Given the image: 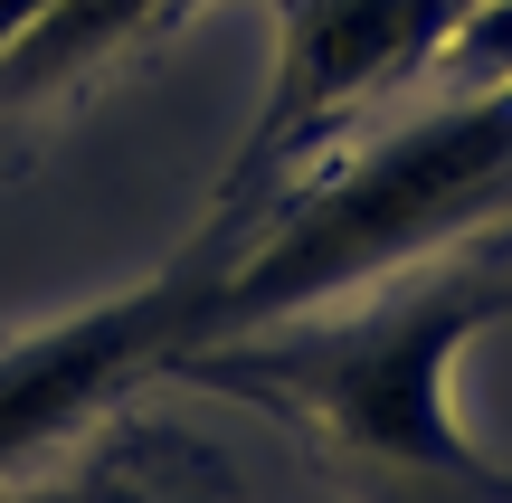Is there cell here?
<instances>
[{
  "label": "cell",
  "mask_w": 512,
  "mask_h": 503,
  "mask_svg": "<svg viewBox=\"0 0 512 503\" xmlns=\"http://www.w3.org/2000/svg\"><path fill=\"white\" fill-rule=\"evenodd\" d=\"M465 10L475 0H275V76H266V114H256L238 181L275 171L294 143L342 124L361 95H380L399 76H418L427 57H446Z\"/></svg>",
  "instance_id": "4"
},
{
  "label": "cell",
  "mask_w": 512,
  "mask_h": 503,
  "mask_svg": "<svg viewBox=\"0 0 512 503\" xmlns=\"http://www.w3.org/2000/svg\"><path fill=\"white\" fill-rule=\"evenodd\" d=\"M503 219H512V76L465 86L456 105L418 114L389 143L332 162L313 190H294L285 219L209 276L190 342L304 314V304L351 295L370 276H399V266L437 257L456 238H484Z\"/></svg>",
  "instance_id": "2"
},
{
  "label": "cell",
  "mask_w": 512,
  "mask_h": 503,
  "mask_svg": "<svg viewBox=\"0 0 512 503\" xmlns=\"http://www.w3.org/2000/svg\"><path fill=\"white\" fill-rule=\"evenodd\" d=\"M370 285L380 295L351 285V295H323L304 314L209 333L171 352L162 371L304 428L332 466H351L389 503H512V475L446 409L456 352L512 314V228L456 238Z\"/></svg>",
  "instance_id": "1"
},
{
  "label": "cell",
  "mask_w": 512,
  "mask_h": 503,
  "mask_svg": "<svg viewBox=\"0 0 512 503\" xmlns=\"http://www.w3.org/2000/svg\"><path fill=\"white\" fill-rule=\"evenodd\" d=\"M446 57H456L475 86L512 76V0H475V10L456 19V38H446Z\"/></svg>",
  "instance_id": "6"
},
{
  "label": "cell",
  "mask_w": 512,
  "mask_h": 503,
  "mask_svg": "<svg viewBox=\"0 0 512 503\" xmlns=\"http://www.w3.org/2000/svg\"><path fill=\"white\" fill-rule=\"evenodd\" d=\"M190 10H200V0H171V19H190Z\"/></svg>",
  "instance_id": "8"
},
{
  "label": "cell",
  "mask_w": 512,
  "mask_h": 503,
  "mask_svg": "<svg viewBox=\"0 0 512 503\" xmlns=\"http://www.w3.org/2000/svg\"><path fill=\"white\" fill-rule=\"evenodd\" d=\"M38 10H48V0H0V57H10V48H19V29H29V19H38Z\"/></svg>",
  "instance_id": "7"
},
{
  "label": "cell",
  "mask_w": 512,
  "mask_h": 503,
  "mask_svg": "<svg viewBox=\"0 0 512 503\" xmlns=\"http://www.w3.org/2000/svg\"><path fill=\"white\" fill-rule=\"evenodd\" d=\"M171 29V0H48V10L19 29V48L0 57V105H29V95L67 86V76L105 67L114 48Z\"/></svg>",
  "instance_id": "5"
},
{
  "label": "cell",
  "mask_w": 512,
  "mask_h": 503,
  "mask_svg": "<svg viewBox=\"0 0 512 503\" xmlns=\"http://www.w3.org/2000/svg\"><path fill=\"white\" fill-rule=\"evenodd\" d=\"M219 266L228 257L190 247V257L162 266V276L124 285V295L86 304V314H67V323H38V333L0 342V485H10L29 456H48L57 437H76L124 380L162 371V361L190 342L200 295H209Z\"/></svg>",
  "instance_id": "3"
}]
</instances>
